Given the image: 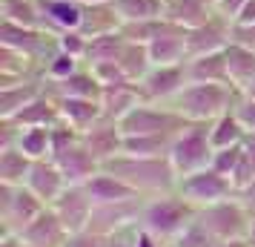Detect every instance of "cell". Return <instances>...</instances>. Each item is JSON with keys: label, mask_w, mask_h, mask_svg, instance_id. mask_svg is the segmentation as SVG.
Segmentation results:
<instances>
[{"label": "cell", "mask_w": 255, "mask_h": 247, "mask_svg": "<svg viewBox=\"0 0 255 247\" xmlns=\"http://www.w3.org/2000/svg\"><path fill=\"white\" fill-rule=\"evenodd\" d=\"M186 83H189V72H186V60H184V63H161V66H152L140 78L138 86H140V92H143V101L172 104Z\"/></svg>", "instance_id": "10"}, {"label": "cell", "mask_w": 255, "mask_h": 247, "mask_svg": "<svg viewBox=\"0 0 255 247\" xmlns=\"http://www.w3.org/2000/svg\"><path fill=\"white\" fill-rule=\"evenodd\" d=\"M52 161L63 170V176H66L69 184H86V181L101 170V161L86 150L83 135H81V141H78V144H72L69 150H63L60 155H55Z\"/></svg>", "instance_id": "18"}, {"label": "cell", "mask_w": 255, "mask_h": 247, "mask_svg": "<svg viewBox=\"0 0 255 247\" xmlns=\"http://www.w3.org/2000/svg\"><path fill=\"white\" fill-rule=\"evenodd\" d=\"M89 40H92V37H86L81 29H66V32H60V35H58V49L69 52V55H75L78 60H86Z\"/></svg>", "instance_id": "42"}, {"label": "cell", "mask_w": 255, "mask_h": 247, "mask_svg": "<svg viewBox=\"0 0 255 247\" xmlns=\"http://www.w3.org/2000/svg\"><path fill=\"white\" fill-rule=\"evenodd\" d=\"M17 239L26 242V245H32V247H63L66 239H69V230L63 227V222L58 219V213L52 210V207H46Z\"/></svg>", "instance_id": "16"}, {"label": "cell", "mask_w": 255, "mask_h": 247, "mask_svg": "<svg viewBox=\"0 0 255 247\" xmlns=\"http://www.w3.org/2000/svg\"><path fill=\"white\" fill-rule=\"evenodd\" d=\"M0 20L20 23V26H35V29H46V26H43L40 0H0Z\"/></svg>", "instance_id": "33"}, {"label": "cell", "mask_w": 255, "mask_h": 247, "mask_svg": "<svg viewBox=\"0 0 255 247\" xmlns=\"http://www.w3.org/2000/svg\"><path fill=\"white\" fill-rule=\"evenodd\" d=\"M224 52H227V66H230V83L238 92H244L255 81V49L230 43Z\"/></svg>", "instance_id": "27"}, {"label": "cell", "mask_w": 255, "mask_h": 247, "mask_svg": "<svg viewBox=\"0 0 255 247\" xmlns=\"http://www.w3.org/2000/svg\"><path fill=\"white\" fill-rule=\"evenodd\" d=\"M115 29H121V17H118L112 3H89V6H83L81 32L86 37H98V35H106V32H115Z\"/></svg>", "instance_id": "29"}, {"label": "cell", "mask_w": 255, "mask_h": 247, "mask_svg": "<svg viewBox=\"0 0 255 247\" xmlns=\"http://www.w3.org/2000/svg\"><path fill=\"white\" fill-rule=\"evenodd\" d=\"M124 141H127V135L121 130V121H112V118H106V115L95 127H89V130L83 132L86 150L101 161V167L109 164L118 155H124Z\"/></svg>", "instance_id": "14"}, {"label": "cell", "mask_w": 255, "mask_h": 247, "mask_svg": "<svg viewBox=\"0 0 255 247\" xmlns=\"http://www.w3.org/2000/svg\"><path fill=\"white\" fill-rule=\"evenodd\" d=\"M232 40V20H227L224 14H212L204 23L186 29V52L189 58L198 55H209V52H224Z\"/></svg>", "instance_id": "12"}, {"label": "cell", "mask_w": 255, "mask_h": 247, "mask_svg": "<svg viewBox=\"0 0 255 247\" xmlns=\"http://www.w3.org/2000/svg\"><path fill=\"white\" fill-rule=\"evenodd\" d=\"M198 213L201 210L195 204H189L178 190H172V193H161V196H149L146 199L143 213H140V224L149 233L161 236L163 242L172 245L175 239L198 219Z\"/></svg>", "instance_id": "3"}, {"label": "cell", "mask_w": 255, "mask_h": 247, "mask_svg": "<svg viewBox=\"0 0 255 247\" xmlns=\"http://www.w3.org/2000/svg\"><path fill=\"white\" fill-rule=\"evenodd\" d=\"M32 164H35V158H29L17 144L14 147H0V181H6V184H26Z\"/></svg>", "instance_id": "32"}, {"label": "cell", "mask_w": 255, "mask_h": 247, "mask_svg": "<svg viewBox=\"0 0 255 247\" xmlns=\"http://www.w3.org/2000/svg\"><path fill=\"white\" fill-rule=\"evenodd\" d=\"M0 46L17 49L29 58H35L40 66L46 63V58L58 49V35H52L46 29H35V26H20V23H0Z\"/></svg>", "instance_id": "9"}, {"label": "cell", "mask_w": 255, "mask_h": 247, "mask_svg": "<svg viewBox=\"0 0 255 247\" xmlns=\"http://www.w3.org/2000/svg\"><path fill=\"white\" fill-rule=\"evenodd\" d=\"M212 155H215V144L209 138V124H186L169 147V161L178 178L212 167Z\"/></svg>", "instance_id": "5"}, {"label": "cell", "mask_w": 255, "mask_h": 247, "mask_svg": "<svg viewBox=\"0 0 255 247\" xmlns=\"http://www.w3.org/2000/svg\"><path fill=\"white\" fill-rule=\"evenodd\" d=\"M189 124L184 115H178L169 104H152L140 101L127 118H121V130L124 135H158V132H181Z\"/></svg>", "instance_id": "7"}, {"label": "cell", "mask_w": 255, "mask_h": 247, "mask_svg": "<svg viewBox=\"0 0 255 247\" xmlns=\"http://www.w3.org/2000/svg\"><path fill=\"white\" fill-rule=\"evenodd\" d=\"M0 247H32V245L20 242L17 236H0Z\"/></svg>", "instance_id": "48"}, {"label": "cell", "mask_w": 255, "mask_h": 247, "mask_svg": "<svg viewBox=\"0 0 255 247\" xmlns=\"http://www.w3.org/2000/svg\"><path fill=\"white\" fill-rule=\"evenodd\" d=\"M209 3H212V6H215V3H218V0H209Z\"/></svg>", "instance_id": "53"}, {"label": "cell", "mask_w": 255, "mask_h": 247, "mask_svg": "<svg viewBox=\"0 0 255 247\" xmlns=\"http://www.w3.org/2000/svg\"><path fill=\"white\" fill-rule=\"evenodd\" d=\"M140 101H143V92H140V86L135 81H124V83H115V86H104V92H101L104 115L112 118V121L127 118Z\"/></svg>", "instance_id": "22"}, {"label": "cell", "mask_w": 255, "mask_h": 247, "mask_svg": "<svg viewBox=\"0 0 255 247\" xmlns=\"http://www.w3.org/2000/svg\"><path fill=\"white\" fill-rule=\"evenodd\" d=\"M43 9V26L52 35H60L66 29H81L83 23V3L78 0H40Z\"/></svg>", "instance_id": "21"}, {"label": "cell", "mask_w": 255, "mask_h": 247, "mask_svg": "<svg viewBox=\"0 0 255 247\" xmlns=\"http://www.w3.org/2000/svg\"><path fill=\"white\" fill-rule=\"evenodd\" d=\"M121 23H135V20H155L166 14V0H112Z\"/></svg>", "instance_id": "34"}, {"label": "cell", "mask_w": 255, "mask_h": 247, "mask_svg": "<svg viewBox=\"0 0 255 247\" xmlns=\"http://www.w3.org/2000/svg\"><path fill=\"white\" fill-rule=\"evenodd\" d=\"M253 178H255V135H247L241 150V164H238V173H235V190L250 184Z\"/></svg>", "instance_id": "40"}, {"label": "cell", "mask_w": 255, "mask_h": 247, "mask_svg": "<svg viewBox=\"0 0 255 247\" xmlns=\"http://www.w3.org/2000/svg\"><path fill=\"white\" fill-rule=\"evenodd\" d=\"M235 109V115H238V121L244 124V130L250 132V135H255V98H250V95H244L238 98V104L232 106Z\"/></svg>", "instance_id": "45"}, {"label": "cell", "mask_w": 255, "mask_h": 247, "mask_svg": "<svg viewBox=\"0 0 255 247\" xmlns=\"http://www.w3.org/2000/svg\"><path fill=\"white\" fill-rule=\"evenodd\" d=\"M238 98H241V92L232 83L189 81L169 106L178 115H184L189 124H209L218 115L230 112L238 104Z\"/></svg>", "instance_id": "2"}, {"label": "cell", "mask_w": 255, "mask_h": 247, "mask_svg": "<svg viewBox=\"0 0 255 247\" xmlns=\"http://www.w3.org/2000/svg\"><path fill=\"white\" fill-rule=\"evenodd\" d=\"M60 121L75 127L78 132H86L104 118L101 98H58Z\"/></svg>", "instance_id": "20"}, {"label": "cell", "mask_w": 255, "mask_h": 247, "mask_svg": "<svg viewBox=\"0 0 255 247\" xmlns=\"http://www.w3.org/2000/svg\"><path fill=\"white\" fill-rule=\"evenodd\" d=\"M89 69L95 72V78H98V83H101V86H115V83L129 81L127 75H124V69H121V63H118V60L95 63V66H89Z\"/></svg>", "instance_id": "43"}, {"label": "cell", "mask_w": 255, "mask_h": 247, "mask_svg": "<svg viewBox=\"0 0 255 247\" xmlns=\"http://www.w3.org/2000/svg\"><path fill=\"white\" fill-rule=\"evenodd\" d=\"M46 89L55 98H101V92H104V86L98 83L95 72L86 63L63 81H46Z\"/></svg>", "instance_id": "23"}, {"label": "cell", "mask_w": 255, "mask_h": 247, "mask_svg": "<svg viewBox=\"0 0 255 247\" xmlns=\"http://www.w3.org/2000/svg\"><path fill=\"white\" fill-rule=\"evenodd\" d=\"M175 135H169V132H158V135H127L124 153L127 155H152V158L169 155V147H172Z\"/></svg>", "instance_id": "36"}, {"label": "cell", "mask_w": 255, "mask_h": 247, "mask_svg": "<svg viewBox=\"0 0 255 247\" xmlns=\"http://www.w3.org/2000/svg\"><path fill=\"white\" fill-rule=\"evenodd\" d=\"M178 193L184 196L189 204H195L198 210H204L209 204H218V201L235 196V181L230 176L218 173L215 167H204L198 173H189V176L178 178Z\"/></svg>", "instance_id": "8"}, {"label": "cell", "mask_w": 255, "mask_h": 247, "mask_svg": "<svg viewBox=\"0 0 255 247\" xmlns=\"http://www.w3.org/2000/svg\"><path fill=\"white\" fill-rule=\"evenodd\" d=\"M232 23H255V0H247V6L238 12V17Z\"/></svg>", "instance_id": "47"}, {"label": "cell", "mask_w": 255, "mask_h": 247, "mask_svg": "<svg viewBox=\"0 0 255 247\" xmlns=\"http://www.w3.org/2000/svg\"><path fill=\"white\" fill-rule=\"evenodd\" d=\"M81 66H83V60H78L75 55L63 52V49H55L46 58V63H43V78L46 81H63V78L75 75Z\"/></svg>", "instance_id": "38"}, {"label": "cell", "mask_w": 255, "mask_h": 247, "mask_svg": "<svg viewBox=\"0 0 255 247\" xmlns=\"http://www.w3.org/2000/svg\"><path fill=\"white\" fill-rule=\"evenodd\" d=\"M244 6H247V0H218V3H215V12L224 14L227 20H235Z\"/></svg>", "instance_id": "46"}, {"label": "cell", "mask_w": 255, "mask_h": 247, "mask_svg": "<svg viewBox=\"0 0 255 247\" xmlns=\"http://www.w3.org/2000/svg\"><path fill=\"white\" fill-rule=\"evenodd\" d=\"M12 121L17 127H55V124H60L58 98L46 89L43 95H37L32 104H26Z\"/></svg>", "instance_id": "24"}, {"label": "cell", "mask_w": 255, "mask_h": 247, "mask_svg": "<svg viewBox=\"0 0 255 247\" xmlns=\"http://www.w3.org/2000/svg\"><path fill=\"white\" fill-rule=\"evenodd\" d=\"M23 78H43V66L17 49L0 46V83L23 81Z\"/></svg>", "instance_id": "25"}, {"label": "cell", "mask_w": 255, "mask_h": 247, "mask_svg": "<svg viewBox=\"0 0 255 247\" xmlns=\"http://www.w3.org/2000/svg\"><path fill=\"white\" fill-rule=\"evenodd\" d=\"M109 173L124 178L129 187H135L140 196H161L178 190V173H175L169 155H118L109 164H104Z\"/></svg>", "instance_id": "1"}, {"label": "cell", "mask_w": 255, "mask_h": 247, "mask_svg": "<svg viewBox=\"0 0 255 247\" xmlns=\"http://www.w3.org/2000/svg\"><path fill=\"white\" fill-rule=\"evenodd\" d=\"M250 132L244 130V124L238 121L235 109L218 115L215 121H209V138L215 144V150H224V147H235V144H244Z\"/></svg>", "instance_id": "30"}, {"label": "cell", "mask_w": 255, "mask_h": 247, "mask_svg": "<svg viewBox=\"0 0 255 247\" xmlns=\"http://www.w3.org/2000/svg\"><path fill=\"white\" fill-rule=\"evenodd\" d=\"M127 43V37L121 29L115 32H106V35H98L89 40V52H86V66H95V63H106V60H118L121 58V49Z\"/></svg>", "instance_id": "35"}, {"label": "cell", "mask_w": 255, "mask_h": 247, "mask_svg": "<svg viewBox=\"0 0 255 247\" xmlns=\"http://www.w3.org/2000/svg\"><path fill=\"white\" fill-rule=\"evenodd\" d=\"M241 150H244V144L215 150V155H212V167H215L218 173H224V176H230L232 181H235V173H238V164H241Z\"/></svg>", "instance_id": "41"}, {"label": "cell", "mask_w": 255, "mask_h": 247, "mask_svg": "<svg viewBox=\"0 0 255 247\" xmlns=\"http://www.w3.org/2000/svg\"><path fill=\"white\" fill-rule=\"evenodd\" d=\"M253 216L255 213L238 196H230L218 204L204 207L198 213V222L207 227L215 242H247L250 227H253Z\"/></svg>", "instance_id": "4"}, {"label": "cell", "mask_w": 255, "mask_h": 247, "mask_svg": "<svg viewBox=\"0 0 255 247\" xmlns=\"http://www.w3.org/2000/svg\"><path fill=\"white\" fill-rule=\"evenodd\" d=\"M247 245L255 247V216H253V227H250V236H247Z\"/></svg>", "instance_id": "49"}, {"label": "cell", "mask_w": 255, "mask_h": 247, "mask_svg": "<svg viewBox=\"0 0 255 247\" xmlns=\"http://www.w3.org/2000/svg\"><path fill=\"white\" fill-rule=\"evenodd\" d=\"M17 147L29 158H52V127H20Z\"/></svg>", "instance_id": "37"}, {"label": "cell", "mask_w": 255, "mask_h": 247, "mask_svg": "<svg viewBox=\"0 0 255 247\" xmlns=\"http://www.w3.org/2000/svg\"><path fill=\"white\" fill-rule=\"evenodd\" d=\"M63 247H112V236L95 233V230H81V233H69Z\"/></svg>", "instance_id": "44"}, {"label": "cell", "mask_w": 255, "mask_h": 247, "mask_svg": "<svg viewBox=\"0 0 255 247\" xmlns=\"http://www.w3.org/2000/svg\"><path fill=\"white\" fill-rule=\"evenodd\" d=\"M172 247H218V242H215V239L209 236L207 227L195 219V222L189 224L184 233L172 242Z\"/></svg>", "instance_id": "39"}, {"label": "cell", "mask_w": 255, "mask_h": 247, "mask_svg": "<svg viewBox=\"0 0 255 247\" xmlns=\"http://www.w3.org/2000/svg\"><path fill=\"white\" fill-rule=\"evenodd\" d=\"M46 92V78H23V81L0 83V118H14L26 104Z\"/></svg>", "instance_id": "17"}, {"label": "cell", "mask_w": 255, "mask_h": 247, "mask_svg": "<svg viewBox=\"0 0 255 247\" xmlns=\"http://www.w3.org/2000/svg\"><path fill=\"white\" fill-rule=\"evenodd\" d=\"M86 190L92 196L95 204H115V201H127V199H138L140 193L135 187H129L124 178H118L115 173H109L106 167H101L89 181Z\"/></svg>", "instance_id": "19"}, {"label": "cell", "mask_w": 255, "mask_h": 247, "mask_svg": "<svg viewBox=\"0 0 255 247\" xmlns=\"http://www.w3.org/2000/svg\"><path fill=\"white\" fill-rule=\"evenodd\" d=\"M78 3H83V6H89V3H112V0H78Z\"/></svg>", "instance_id": "52"}, {"label": "cell", "mask_w": 255, "mask_h": 247, "mask_svg": "<svg viewBox=\"0 0 255 247\" xmlns=\"http://www.w3.org/2000/svg\"><path fill=\"white\" fill-rule=\"evenodd\" d=\"M218 247H250L247 242H218Z\"/></svg>", "instance_id": "50"}, {"label": "cell", "mask_w": 255, "mask_h": 247, "mask_svg": "<svg viewBox=\"0 0 255 247\" xmlns=\"http://www.w3.org/2000/svg\"><path fill=\"white\" fill-rule=\"evenodd\" d=\"M189 81H209V83H230V66H227V52H209L186 60Z\"/></svg>", "instance_id": "26"}, {"label": "cell", "mask_w": 255, "mask_h": 247, "mask_svg": "<svg viewBox=\"0 0 255 247\" xmlns=\"http://www.w3.org/2000/svg\"><path fill=\"white\" fill-rule=\"evenodd\" d=\"M43 210L46 204L26 184L0 181V236H20Z\"/></svg>", "instance_id": "6"}, {"label": "cell", "mask_w": 255, "mask_h": 247, "mask_svg": "<svg viewBox=\"0 0 255 247\" xmlns=\"http://www.w3.org/2000/svg\"><path fill=\"white\" fill-rule=\"evenodd\" d=\"M118 63H121V69H124V75H127L129 81L140 83V78L152 69L149 46H146V43H140V40H129V37H127V43H124V49H121Z\"/></svg>", "instance_id": "31"}, {"label": "cell", "mask_w": 255, "mask_h": 247, "mask_svg": "<svg viewBox=\"0 0 255 247\" xmlns=\"http://www.w3.org/2000/svg\"><path fill=\"white\" fill-rule=\"evenodd\" d=\"M146 199H149V196L115 201V204H95L89 230L104 233V236H115V233H121V230L132 227V224H140V213H143Z\"/></svg>", "instance_id": "11"}, {"label": "cell", "mask_w": 255, "mask_h": 247, "mask_svg": "<svg viewBox=\"0 0 255 247\" xmlns=\"http://www.w3.org/2000/svg\"><path fill=\"white\" fill-rule=\"evenodd\" d=\"M52 210L58 213V219L63 222V227L69 233H81L92 222L95 201L89 196L86 184H69V187L63 190V196L52 204Z\"/></svg>", "instance_id": "13"}, {"label": "cell", "mask_w": 255, "mask_h": 247, "mask_svg": "<svg viewBox=\"0 0 255 247\" xmlns=\"http://www.w3.org/2000/svg\"><path fill=\"white\" fill-rule=\"evenodd\" d=\"M244 95H250V98H255V81L250 83V86H247V89H244Z\"/></svg>", "instance_id": "51"}, {"label": "cell", "mask_w": 255, "mask_h": 247, "mask_svg": "<svg viewBox=\"0 0 255 247\" xmlns=\"http://www.w3.org/2000/svg\"><path fill=\"white\" fill-rule=\"evenodd\" d=\"M26 187L32 190L46 207H52V204L63 196V190L69 187V181H66L63 170H60L52 158H37L35 164H32V170H29Z\"/></svg>", "instance_id": "15"}, {"label": "cell", "mask_w": 255, "mask_h": 247, "mask_svg": "<svg viewBox=\"0 0 255 247\" xmlns=\"http://www.w3.org/2000/svg\"><path fill=\"white\" fill-rule=\"evenodd\" d=\"M212 14H215V6L209 0H166V14L163 17H169L172 23L184 26V29H192Z\"/></svg>", "instance_id": "28"}]
</instances>
